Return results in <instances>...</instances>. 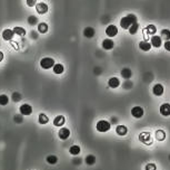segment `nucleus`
I'll use <instances>...</instances> for the list:
<instances>
[{
    "instance_id": "nucleus-1",
    "label": "nucleus",
    "mask_w": 170,
    "mask_h": 170,
    "mask_svg": "<svg viewBox=\"0 0 170 170\" xmlns=\"http://www.w3.org/2000/svg\"><path fill=\"white\" fill-rule=\"evenodd\" d=\"M135 23H137V16L133 15V14H129V15L126 16V17L121 18L120 26H121V28H123V29H129V27Z\"/></svg>"
},
{
    "instance_id": "nucleus-2",
    "label": "nucleus",
    "mask_w": 170,
    "mask_h": 170,
    "mask_svg": "<svg viewBox=\"0 0 170 170\" xmlns=\"http://www.w3.org/2000/svg\"><path fill=\"white\" fill-rule=\"evenodd\" d=\"M96 128H97V130H98L99 132L104 133V132H108V131L110 130L111 124H110L108 121H106V120H100V121H98Z\"/></svg>"
},
{
    "instance_id": "nucleus-3",
    "label": "nucleus",
    "mask_w": 170,
    "mask_h": 170,
    "mask_svg": "<svg viewBox=\"0 0 170 170\" xmlns=\"http://www.w3.org/2000/svg\"><path fill=\"white\" fill-rule=\"evenodd\" d=\"M54 65H55V61H54V58H50V57H44L40 61V66L44 69H49V68L54 67Z\"/></svg>"
},
{
    "instance_id": "nucleus-4",
    "label": "nucleus",
    "mask_w": 170,
    "mask_h": 170,
    "mask_svg": "<svg viewBox=\"0 0 170 170\" xmlns=\"http://www.w3.org/2000/svg\"><path fill=\"white\" fill-rule=\"evenodd\" d=\"M139 140L145 143V144H151L152 143V139H151V134L149 132H142L139 134Z\"/></svg>"
},
{
    "instance_id": "nucleus-5",
    "label": "nucleus",
    "mask_w": 170,
    "mask_h": 170,
    "mask_svg": "<svg viewBox=\"0 0 170 170\" xmlns=\"http://www.w3.org/2000/svg\"><path fill=\"white\" fill-rule=\"evenodd\" d=\"M131 115L136 119H140L143 116V109L141 106H133L131 109Z\"/></svg>"
},
{
    "instance_id": "nucleus-6",
    "label": "nucleus",
    "mask_w": 170,
    "mask_h": 170,
    "mask_svg": "<svg viewBox=\"0 0 170 170\" xmlns=\"http://www.w3.org/2000/svg\"><path fill=\"white\" fill-rule=\"evenodd\" d=\"M164 92H165V89H164V85L162 84H156L154 85V87H152V93H154L156 96H161L162 94H164Z\"/></svg>"
},
{
    "instance_id": "nucleus-7",
    "label": "nucleus",
    "mask_w": 170,
    "mask_h": 170,
    "mask_svg": "<svg viewBox=\"0 0 170 170\" xmlns=\"http://www.w3.org/2000/svg\"><path fill=\"white\" fill-rule=\"evenodd\" d=\"M19 111H20L21 115H30L32 113V108L29 104H22L20 109H19Z\"/></svg>"
},
{
    "instance_id": "nucleus-8",
    "label": "nucleus",
    "mask_w": 170,
    "mask_h": 170,
    "mask_svg": "<svg viewBox=\"0 0 170 170\" xmlns=\"http://www.w3.org/2000/svg\"><path fill=\"white\" fill-rule=\"evenodd\" d=\"M36 10H37V12L40 14V15H44V14H47V11H48V5L44 4V2L37 4V5H36Z\"/></svg>"
},
{
    "instance_id": "nucleus-9",
    "label": "nucleus",
    "mask_w": 170,
    "mask_h": 170,
    "mask_svg": "<svg viewBox=\"0 0 170 170\" xmlns=\"http://www.w3.org/2000/svg\"><path fill=\"white\" fill-rule=\"evenodd\" d=\"M106 34L108 37H115L116 35L118 34V28L116 27L115 25H109L106 28Z\"/></svg>"
},
{
    "instance_id": "nucleus-10",
    "label": "nucleus",
    "mask_w": 170,
    "mask_h": 170,
    "mask_svg": "<svg viewBox=\"0 0 170 170\" xmlns=\"http://www.w3.org/2000/svg\"><path fill=\"white\" fill-rule=\"evenodd\" d=\"M160 114L162 116H169L170 115V104L169 103H164L160 106Z\"/></svg>"
},
{
    "instance_id": "nucleus-11",
    "label": "nucleus",
    "mask_w": 170,
    "mask_h": 170,
    "mask_svg": "<svg viewBox=\"0 0 170 170\" xmlns=\"http://www.w3.org/2000/svg\"><path fill=\"white\" fill-rule=\"evenodd\" d=\"M151 46H154L156 48H159L162 45V38L160 36H152L151 37Z\"/></svg>"
},
{
    "instance_id": "nucleus-12",
    "label": "nucleus",
    "mask_w": 170,
    "mask_h": 170,
    "mask_svg": "<svg viewBox=\"0 0 170 170\" xmlns=\"http://www.w3.org/2000/svg\"><path fill=\"white\" fill-rule=\"evenodd\" d=\"M58 136H59V138H60L61 140H67L70 136V130L67 129V128H61L60 130H59Z\"/></svg>"
},
{
    "instance_id": "nucleus-13",
    "label": "nucleus",
    "mask_w": 170,
    "mask_h": 170,
    "mask_svg": "<svg viewBox=\"0 0 170 170\" xmlns=\"http://www.w3.org/2000/svg\"><path fill=\"white\" fill-rule=\"evenodd\" d=\"M114 46H115V43H114V40H111L110 38H107V39H104V41H102V48L106 49V51L112 49Z\"/></svg>"
},
{
    "instance_id": "nucleus-14",
    "label": "nucleus",
    "mask_w": 170,
    "mask_h": 170,
    "mask_svg": "<svg viewBox=\"0 0 170 170\" xmlns=\"http://www.w3.org/2000/svg\"><path fill=\"white\" fill-rule=\"evenodd\" d=\"M15 36V33L12 29H5L2 31V38L5 40H11Z\"/></svg>"
},
{
    "instance_id": "nucleus-15",
    "label": "nucleus",
    "mask_w": 170,
    "mask_h": 170,
    "mask_svg": "<svg viewBox=\"0 0 170 170\" xmlns=\"http://www.w3.org/2000/svg\"><path fill=\"white\" fill-rule=\"evenodd\" d=\"M66 123V119H65V116H62V115H58V116H56L55 120H54V124L56 126H61L62 128V125Z\"/></svg>"
},
{
    "instance_id": "nucleus-16",
    "label": "nucleus",
    "mask_w": 170,
    "mask_h": 170,
    "mask_svg": "<svg viewBox=\"0 0 170 170\" xmlns=\"http://www.w3.org/2000/svg\"><path fill=\"white\" fill-rule=\"evenodd\" d=\"M116 132H117L118 136H123L128 133V129H127V126H125V125H118V126L116 128Z\"/></svg>"
},
{
    "instance_id": "nucleus-17",
    "label": "nucleus",
    "mask_w": 170,
    "mask_h": 170,
    "mask_svg": "<svg viewBox=\"0 0 170 170\" xmlns=\"http://www.w3.org/2000/svg\"><path fill=\"white\" fill-rule=\"evenodd\" d=\"M95 34H96V31H95V29L92 27H86L85 30H83V36L87 37V38H92Z\"/></svg>"
},
{
    "instance_id": "nucleus-18",
    "label": "nucleus",
    "mask_w": 170,
    "mask_h": 170,
    "mask_svg": "<svg viewBox=\"0 0 170 170\" xmlns=\"http://www.w3.org/2000/svg\"><path fill=\"white\" fill-rule=\"evenodd\" d=\"M108 85H109L111 89H117L120 85V81H119V79H117V77H111L108 81Z\"/></svg>"
},
{
    "instance_id": "nucleus-19",
    "label": "nucleus",
    "mask_w": 170,
    "mask_h": 170,
    "mask_svg": "<svg viewBox=\"0 0 170 170\" xmlns=\"http://www.w3.org/2000/svg\"><path fill=\"white\" fill-rule=\"evenodd\" d=\"M139 48L143 51H148L151 49V44H150L149 41H145V40H142V41L139 43Z\"/></svg>"
},
{
    "instance_id": "nucleus-20",
    "label": "nucleus",
    "mask_w": 170,
    "mask_h": 170,
    "mask_svg": "<svg viewBox=\"0 0 170 170\" xmlns=\"http://www.w3.org/2000/svg\"><path fill=\"white\" fill-rule=\"evenodd\" d=\"M121 76H122L123 79H129L132 76L131 69H130V68H123V69L121 71Z\"/></svg>"
},
{
    "instance_id": "nucleus-21",
    "label": "nucleus",
    "mask_w": 170,
    "mask_h": 170,
    "mask_svg": "<svg viewBox=\"0 0 170 170\" xmlns=\"http://www.w3.org/2000/svg\"><path fill=\"white\" fill-rule=\"evenodd\" d=\"M65 71V67L62 64H55L54 65V73L55 74H62Z\"/></svg>"
},
{
    "instance_id": "nucleus-22",
    "label": "nucleus",
    "mask_w": 170,
    "mask_h": 170,
    "mask_svg": "<svg viewBox=\"0 0 170 170\" xmlns=\"http://www.w3.org/2000/svg\"><path fill=\"white\" fill-rule=\"evenodd\" d=\"M80 151H81V149H80V147L79 146H71L70 147V149H69V152L71 153L72 156H78L79 153H80Z\"/></svg>"
},
{
    "instance_id": "nucleus-23",
    "label": "nucleus",
    "mask_w": 170,
    "mask_h": 170,
    "mask_svg": "<svg viewBox=\"0 0 170 170\" xmlns=\"http://www.w3.org/2000/svg\"><path fill=\"white\" fill-rule=\"evenodd\" d=\"M48 25L46 23H41L38 25V31L39 33H41V34H46L47 31H48Z\"/></svg>"
},
{
    "instance_id": "nucleus-24",
    "label": "nucleus",
    "mask_w": 170,
    "mask_h": 170,
    "mask_svg": "<svg viewBox=\"0 0 170 170\" xmlns=\"http://www.w3.org/2000/svg\"><path fill=\"white\" fill-rule=\"evenodd\" d=\"M86 164H88V166H92V164H96V157L95 156H92V154H88L87 157H86Z\"/></svg>"
},
{
    "instance_id": "nucleus-25",
    "label": "nucleus",
    "mask_w": 170,
    "mask_h": 170,
    "mask_svg": "<svg viewBox=\"0 0 170 170\" xmlns=\"http://www.w3.org/2000/svg\"><path fill=\"white\" fill-rule=\"evenodd\" d=\"M39 123L40 124H47L48 122H49V119H48V116L46 115L44 113H41L39 114Z\"/></svg>"
},
{
    "instance_id": "nucleus-26",
    "label": "nucleus",
    "mask_w": 170,
    "mask_h": 170,
    "mask_svg": "<svg viewBox=\"0 0 170 170\" xmlns=\"http://www.w3.org/2000/svg\"><path fill=\"white\" fill-rule=\"evenodd\" d=\"M12 30L18 36H25L26 35V30H25V28H22V27H15Z\"/></svg>"
},
{
    "instance_id": "nucleus-27",
    "label": "nucleus",
    "mask_w": 170,
    "mask_h": 170,
    "mask_svg": "<svg viewBox=\"0 0 170 170\" xmlns=\"http://www.w3.org/2000/svg\"><path fill=\"white\" fill-rule=\"evenodd\" d=\"M47 162L49 164H56L58 162V157H57V156H54V154L48 156V157H47Z\"/></svg>"
},
{
    "instance_id": "nucleus-28",
    "label": "nucleus",
    "mask_w": 170,
    "mask_h": 170,
    "mask_svg": "<svg viewBox=\"0 0 170 170\" xmlns=\"http://www.w3.org/2000/svg\"><path fill=\"white\" fill-rule=\"evenodd\" d=\"M146 31L149 35H154L157 33V28H156L154 25H149V26H147V28H146Z\"/></svg>"
},
{
    "instance_id": "nucleus-29",
    "label": "nucleus",
    "mask_w": 170,
    "mask_h": 170,
    "mask_svg": "<svg viewBox=\"0 0 170 170\" xmlns=\"http://www.w3.org/2000/svg\"><path fill=\"white\" fill-rule=\"evenodd\" d=\"M8 102H9V97L7 96L6 94H1L0 95V105L5 106V105L8 104Z\"/></svg>"
},
{
    "instance_id": "nucleus-30",
    "label": "nucleus",
    "mask_w": 170,
    "mask_h": 170,
    "mask_svg": "<svg viewBox=\"0 0 170 170\" xmlns=\"http://www.w3.org/2000/svg\"><path fill=\"white\" fill-rule=\"evenodd\" d=\"M138 29H139V25H138V23L132 24L131 26L129 27V33H130V35H135L138 31Z\"/></svg>"
},
{
    "instance_id": "nucleus-31",
    "label": "nucleus",
    "mask_w": 170,
    "mask_h": 170,
    "mask_svg": "<svg viewBox=\"0 0 170 170\" xmlns=\"http://www.w3.org/2000/svg\"><path fill=\"white\" fill-rule=\"evenodd\" d=\"M161 38H165L166 40H170L169 29H162V30H161Z\"/></svg>"
},
{
    "instance_id": "nucleus-32",
    "label": "nucleus",
    "mask_w": 170,
    "mask_h": 170,
    "mask_svg": "<svg viewBox=\"0 0 170 170\" xmlns=\"http://www.w3.org/2000/svg\"><path fill=\"white\" fill-rule=\"evenodd\" d=\"M156 136H157V139H158L159 141H164L166 139V133L162 130H158L157 131V133H156Z\"/></svg>"
},
{
    "instance_id": "nucleus-33",
    "label": "nucleus",
    "mask_w": 170,
    "mask_h": 170,
    "mask_svg": "<svg viewBox=\"0 0 170 170\" xmlns=\"http://www.w3.org/2000/svg\"><path fill=\"white\" fill-rule=\"evenodd\" d=\"M20 100H21V94L18 93V92H15V93L12 94V101H15V102H19Z\"/></svg>"
},
{
    "instance_id": "nucleus-34",
    "label": "nucleus",
    "mask_w": 170,
    "mask_h": 170,
    "mask_svg": "<svg viewBox=\"0 0 170 170\" xmlns=\"http://www.w3.org/2000/svg\"><path fill=\"white\" fill-rule=\"evenodd\" d=\"M28 23H29V25H31V26H35L36 24L38 23V19L35 17V16H30V17L28 18Z\"/></svg>"
},
{
    "instance_id": "nucleus-35",
    "label": "nucleus",
    "mask_w": 170,
    "mask_h": 170,
    "mask_svg": "<svg viewBox=\"0 0 170 170\" xmlns=\"http://www.w3.org/2000/svg\"><path fill=\"white\" fill-rule=\"evenodd\" d=\"M146 170H157V166L154 164H148L147 166H146Z\"/></svg>"
},
{
    "instance_id": "nucleus-36",
    "label": "nucleus",
    "mask_w": 170,
    "mask_h": 170,
    "mask_svg": "<svg viewBox=\"0 0 170 170\" xmlns=\"http://www.w3.org/2000/svg\"><path fill=\"white\" fill-rule=\"evenodd\" d=\"M27 5L29 7H33L37 5V0H27Z\"/></svg>"
},
{
    "instance_id": "nucleus-37",
    "label": "nucleus",
    "mask_w": 170,
    "mask_h": 170,
    "mask_svg": "<svg viewBox=\"0 0 170 170\" xmlns=\"http://www.w3.org/2000/svg\"><path fill=\"white\" fill-rule=\"evenodd\" d=\"M165 49H166V51H170V40H166V43H165Z\"/></svg>"
},
{
    "instance_id": "nucleus-38",
    "label": "nucleus",
    "mask_w": 170,
    "mask_h": 170,
    "mask_svg": "<svg viewBox=\"0 0 170 170\" xmlns=\"http://www.w3.org/2000/svg\"><path fill=\"white\" fill-rule=\"evenodd\" d=\"M15 121H16L17 123H21V122H22L21 116H18V115H17V116H15Z\"/></svg>"
},
{
    "instance_id": "nucleus-39",
    "label": "nucleus",
    "mask_w": 170,
    "mask_h": 170,
    "mask_svg": "<svg viewBox=\"0 0 170 170\" xmlns=\"http://www.w3.org/2000/svg\"><path fill=\"white\" fill-rule=\"evenodd\" d=\"M73 162H75V164H81V159H80V160H79V159H77V160H73Z\"/></svg>"
},
{
    "instance_id": "nucleus-40",
    "label": "nucleus",
    "mask_w": 170,
    "mask_h": 170,
    "mask_svg": "<svg viewBox=\"0 0 170 170\" xmlns=\"http://www.w3.org/2000/svg\"><path fill=\"white\" fill-rule=\"evenodd\" d=\"M4 59V53L2 51H0V62Z\"/></svg>"
},
{
    "instance_id": "nucleus-41",
    "label": "nucleus",
    "mask_w": 170,
    "mask_h": 170,
    "mask_svg": "<svg viewBox=\"0 0 170 170\" xmlns=\"http://www.w3.org/2000/svg\"><path fill=\"white\" fill-rule=\"evenodd\" d=\"M169 159H170V157H169Z\"/></svg>"
}]
</instances>
